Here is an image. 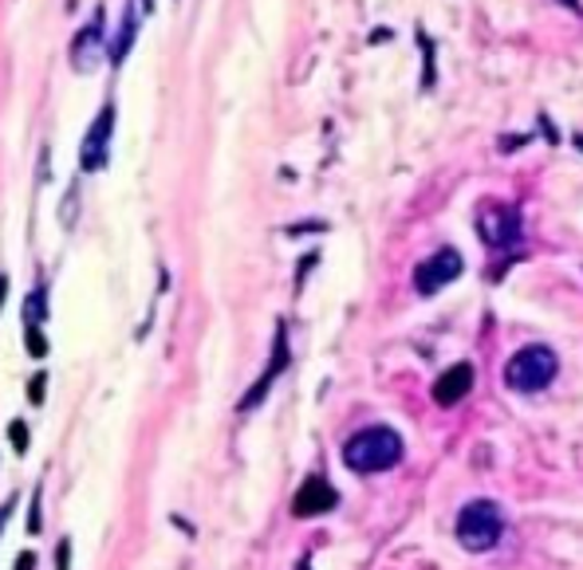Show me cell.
<instances>
[{"label":"cell","mask_w":583,"mask_h":570,"mask_svg":"<svg viewBox=\"0 0 583 570\" xmlns=\"http://www.w3.org/2000/svg\"><path fill=\"white\" fill-rule=\"evenodd\" d=\"M24 346H29V355H32V358H44V355H47L44 331H40V327H29V331H24Z\"/></svg>","instance_id":"7c38bea8"},{"label":"cell","mask_w":583,"mask_h":570,"mask_svg":"<svg viewBox=\"0 0 583 570\" xmlns=\"http://www.w3.org/2000/svg\"><path fill=\"white\" fill-rule=\"evenodd\" d=\"M36 567H40L36 551H20L16 555V570H36Z\"/></svg>","instance_id":"ac0fdd59"},{"label":"cell","mask_w":583,"mask_h":570,"mask_svg":"<svg viewBox=\"0 0 583 570\" xmlns=\"http://www.w3.org/2000/svg\"><path fill=\"white\" fill-rule=\"evenodd\" d=\"M12 507H16V495H9V500H4V507H0V532H4V524H9Z\"/></svg>","instance_id":"d6986e66"},{"label":"cell","mask_w":583,"mask_h":570,"mask_svg":"<svg viewBox=\"0 0 583 570\" xmlns=\"http://www.w3.org/2000/svg\"><path fill=\"white\" fill-rule=\"evenodd\" d=\"M44 385H47L44 375H36V378L29 382V402H32V405H44Z\"/></svg>","instance_id":"2e32d148"},{"label":"cell","mask_w":583,"mask_h":570,"mask_svg":"<svg viewBox=\"0 0 583 570\" xmlns=\"http://www.w3.org/2000/svg\"><path fill=\"white\" fill-rule=\"evenodd\" d=\"M473 385V366L470 362H458L450 366L442 378H438V385H433V402L438 405H458L465 393H470Z\"/></svg>","instance_id":"9c48e42d"},{"label":"cell","mask_w":583,"mask_h":570,"mask_svg":"<svg viewBox=\"0 0 583 570\" xmlns=\"http://www.w3.org/2000/svg\"><path fill=\"white\" fill-rule=\"evenodd\" d=\"M29 532L32 535L44 532V519H40V488H36V495H32V507H29Z\"/></svg>","instance_id":"9a60e30c"},{"label":"cell","mask_w":583,"mask_h":570,"mask_svg":"<svg viewBox=\"0 0 583 570\" xmlns=\"http://www.w3.org/2000/svg\"><path fill=\"white\" fill-rule=\"evenodd\" d=\"M481 236H485V244L490 248H501V253H508L513 244H520V236H525V221H520V209L513 205H490L485 213H481Z\"/></svg>","instance_id":"277c9868"},{"label":"cell","mask_w":583,"mask_h":570,"mask_svg":"<svg viewBox=\"0 0 583 570\" xmlns=\"http://www.w3.org/2000/svg\"><path fill=\"white\" fill-rule=\"evenodd\" d=\"M273 366H268V370H264L261 375V382H256V390H249L245 398H241V410H253L256 402H261L264 393H268V385L276 382V375H280L284 366H288V335H284V327L276 331V350H273Z\"/></svg>","instance_id":"30bf717a"},{"label":"cell","mask_w":583,"mask_h":570,"mask_svg":"<svg viewBox=\"0 0 583 570\" xmlns=\"http://www.w3.org/2000/svg\"><path fill=\"white\" fill-rule=\"evenodd\" d=\"M336 504H339L336 488H331L328 480L311 477V480H304V488H300V492H296V500H292V512L300 515V519H311V515L331 512V507H336Z\"/></svg>","instance_id":"ba28073f"},{"label":"cell","mask_w":583,"mask_h":570,"mask_svg":"<svg viewBox=\"0 0 583 570\" xmlns=\"http://www.w3.org/2000/svg\"><path fill=\"white\" fill-rule=\"evenodd\" d=\"M103 12H95V20L87 24L84 32L76 36V44H72V64H76V71H95L99 67V59H103Z\"/></svg>","instance_id":"52a82bcc"},{"label":"cell","mask_w":583,"mask_h":570,"mask_svg":"<svg viewBox=\"0 0 583 570\" xmlns=\"http://www.w3.org/2000/svg\"><path fill=\"white\" fill-rule=\"evenodd\" d=\"M505 535V512L493 500H470L458 515V543L465 551H493Z\"/></svg>","instance_id":"7a4b0ae2"},{"label":"cell","mask_w":583,"mask_h":570,"mask_svg":"<svg viewBox=\"0 0 583 570\" xmlns=\"http://www.w3.org/2000/svg\"><path fill=\"white\" fill-rule=\"evenodd\" d=\"M403 460V437L386 425H371V429L355 433V437L343 445V465L359 477H371V472H386Z\"/></svg>","instance_id":"6da1fadb"},{"label":"cell","mask_w":583,"mask_h":570,"mask_svg":"<svg viewBox=\"0 0 583 570\" xmlns=\"http://www.w3.org/2000/svg\"><path fill=\"white\" fill-rule=\"evenodd\" d=\"M111 131H114V107H103V111H99V119L91 122V131H87L84 150H79V161H84L87 174H91V169H103L107 166V146H111Z\"/></svg>","instance_id":"8992f818"},{"label":"cell","mask_w":583,"mask_h":570,"mask_svg":"<svg viewBox=\"0 0 583 570\" xmlns=\"http://www.w3.org/2000/svg\"><path fill=\"white\" fill-rule=\"evenodd\" d=\"M56 570H72V539H64L56 547Z\"/></svg>","instance_id":"e0dca14e"},{"label":"cell","mask_w":583,"mask_h":570,"mask_svg":"<svg viewBox=\"0 0 583 570\" xmlns=\"http://www.w3.org/2000/svg\"><path fill=\"white\" fill-rule=\"evenodd\" d=\"M9 440H12V449H16V452H29V425H24V421H12Z\"/></svg>","instance_id":"5bb4252c"},{"label":"cell","mask_w":583,"mask_h":570,"mask_svg":"<svg viewBox=\"0 0 583 570\" xmlns=\"http://www.w3.org/2000/svg\"><path fill=\"white\" fill-rule=\"evenodd\" d=\"M556 370H560V358L552 355V346H520L505 366V382L517 393H537L552 385Z\"/></svg>","instance_id":"3957f363"},{"label":"cell","mask_w":583,"mask_h":570,"mask_svg":"<svg viewBox=\"0 0 583 570\" xmlns=\"http://www.w3.org/2000/svg\"><path fill=\"white\" fill-rule=\"evenodd\" d=\"M131 36H134V16H127L123 20V32H119V44H114V64H119V59L131 52Z\"/></svg>","instance_id":"4fadbf2b"},{"label":"cell","mask_w":583,"mask_h":570,"mask_svg":"<svg viewBox=\"0 0 583 570\" xmlns=\"http://www.w3.org/2000/svg\"><path fill=\"white\" fill-rule=\"evenodd\" d=\"M4 295H9V276H0V308H4Z\"/></svg>","instance_id":"ffe728a7"},{"label":"cell","mask_w":583,"mask_h":570,"mask_svg":"<svg viewBox=\"0 0 583 570\" xmlns=\"http://www.w3.org/2000/svg\"><path fill=\"white\" fill-rule=\"evenodd\" d=\"M461 253L458 248H442V253H433L430 260H422L415 268V288L418 295H438V291L446 288V283H453L461 276Z\"/></svg>","instance_id":"5b68a950"},{"label":"cell","mask_w":583,"mask_h":570,"mask_svg":"<svg viewBox=\"0 0 583 570\" xmlns=\"http://www.w3.org/2000/svg\"><path fill=\"white\" fill-rule=\"evenodd\" d=\"M44 315H47V291L36 288L29 295V303H24V323H29V327H40V323H44Z\"/></svg>","instance_id":"8fae6325"}]
</instances>
